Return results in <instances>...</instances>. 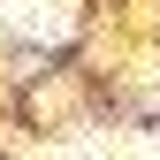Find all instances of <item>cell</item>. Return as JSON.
<instances>
[{
	"instance_id": "6da1fadb",
	"label": "cell",
	"mask_w": 160,
	"mask_h": 160,
	"mask_svg": "<svg viewBox=\"0 0 160 160\" xmlns=\"http://www.w3.org/2000/svg\"><path fill=\"white\" fill-rule=\"evenodd\" d=\"M8 15H15L31 38H46V46H53V38H69V8H61V0H15Z\"/></svg>"
}]
</instances>
